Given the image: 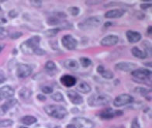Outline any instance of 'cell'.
Instances as JSON below:
<instances>
[{"label":"cell","mask_w":152,"mask_h":128,"mask_svg":"<svg viewBox=\"0 0 152 128\" xmlns=\"http://www.w3.org/2000/svg\"><path fill=\"white\" fill-rule=\"evenodd\" d=\"M40 41H41V37L40 36L35 35V36L31 37L20 44V50L23 54L31 55L34 54L35 50L37 48H40Z\"/></svg>","instance_id":"obj_1"},{"label":"cell","mask_w":152,"mask_h":128,"mask_svg":"<svg viewBox=\"0 0 152 128\" xmlns=\"http://www.w3.org/2000/svg\"><path fill=\"white\" fill-rule=\"evenodd\" d=\"M112 101V98L109 95L103 93H96L90 96L87 99L88 105L91 107H100L108 105Z\"/></svg>","instance_id":"obj_2"},{"label":"cell","mask_w":152,"mask_h":128,"mask_svg":"<svg viewBox=\"0 0 152 128\" xmlns=\"http://www.w3.org/2000/svg\"><path fill=\"white\" fill-rule=\"evenodd\" d=\"M44 110L49 116L53 118L62 120L64 119L68 114V111L64 106L57 104L47 105L44 107Z\"/></svg>","instance_id":"obj_3"},{"label":"cell","mask_w":152,"mask_h":128,"mask_svg":"<svg viewBox=\"0 0 152 128\" xmlns=\"http://www.w3.org/2000/svg\"><path fill=\"white\" fill-rule=\"evenodd\" d=\"M131 75L134 77L133 80L138 83L148 84L151 82V71L147 68H140L138 69H134L131 72Z\"/></svg>","instance_id":"obj_4"},{"label":"cell","mask_w":152,"mask_h":128,"mask_svg":"<svg viewBox=\"0 0 152 128\" xmlns=\"http://www.w3.org/2000/svg\"><path fill=\"white\" fill-rule=\"evenodd\" d=\"M102 19L101 16H91L89 18L86 19L83 23L78 24V26L80 29L86 30V29L92 28V27H98L102 24Z\"/></svg>","instance_id":"obj_5"},{"label":"cell","mask_w":152,"mask_h":128,"mask_svg":"<svg viewBox=\"0 0 152 128\" xmlns=\"http://www.w3.org/2000/svg\"><path fill=\"white\" fill-rule=\"evenodd\" d=\"M133 102H134V97L132 96L124 93V94L116 96L113 102V106L115 107H121V106L132 103Z\"/></svg>","instance_id":"obj_6"},{"label":"cell","mask_w":152,"mask_h":128,"mask_svg":"<svg viewBox=\"0 0 152 128\" xmlns=\"http://www.w3.org/2000/svg\"><path fill=\"white\" fill-rule=\"evenodd\" d=\"M124 114V112L122 110H113L112 108L108 107V108H106L104 110H102L99 113V117L102 120H112L113 118H114L115 116H122Z\"/></svg>","instance_id":"obj_7"},{"label":"cell","mask_w":152,"mask_h":128,"mask_svg":"<svg viewBox=\"0 0 152 128\" xmlns=\"http://www.w3.org/2000/svg\"><path fill=\"white\" fill-rule=\"evenodd\" d=\"M33 69L27 64H19L16 67V76L20 78H27L32 74Z\"/></svg>","instance_id":"obj_8"},{"label":"cell","mask_w":152,"mask_h":128,"mask_svg":"<svg viewBox=\"0 0 152 128\" xmlns=\"http://www.w3.org/2000/svg\"><path fill=\"white\" fill-rule=\"evenodd\" d=\"M61 44L67 50H75L78 46V40H76L73 36H72L70 34H68V35H64L62 37Z\"/></svg>","instance_id":"obj_9"},{"label":"cell","mask_w":152,"mask_h":128,"mask_svg":"<svg viewBox=\"0 0 152 128\" xmlns=\"http://www.w3.org/2000/svg\"><path fill=\"white\" fill-rule=\"evenodd\" d=\"M72 122L74 123L76 127L78 128H94L95 124L89 119L85 117H75L72 119Z\"/></svg>","instance_id":"obj_10"},{"label":"cell","mask_w":152,"mask_h":128,"mask_svg":"<svg viewBox=\"0 0 152 128\" xmlns=\"http://www.w3.org/2000/svg\"><path fill=\"white\" fill-rule=\"evenodd\" d=\"M18 103V101L16 99H9L3 103L2 105H0V115L3 116L6 113L10 111L12 107H14L16 104Z\"/></svg>","instance_id":"obj_11"},{"label":"cell","mask_w":152,"mask_h":128,"mask_svg":"<svg viewBox=\"0 0 152 128\" xmlns=\"http://www.w3.org/2000/svg\"><path fill=\"white\" fill-rule=\"evenodd\" d=\"M15 90L10 86H4L0 88V100L9 99L14 96Z\"/></svg>","instance_id":"obj_12"},{"label":"cell","mask_w":152,"mask_h":128,"mask_svg":"<svg viewBox=\"0 0 152 128\" xmlns=\"http://www.w3.org/2000/svg\"><path fill=\"white\" fill-rule=\"evenodd\" d=\"M137 67V64L133 62L122 61L119 62L116 64L115 69L122 72H129V71H134Z\"/></svg>","instance_id":"obj_13"},{"label":"cell","mask_w":152,"mask_h":128,"mask_svg":"<svg viewBox=\"0 0 152 128\" xmlns=\"http://www.w3.org/2000/svg\"><path fill=\"white\" fill-rule=\"evenodd\" d=\"M119 41V37L116 35H108L101 40L100 44L103 47H112L116 45Z\"/></svg>","instance_id":"obj_14"},{"label":"cell","mask_w":152,"mask_h":128,"mask_svg":"<svg viewBox=\"0 0 152 128\" xmlns=\"http://www.w3.org/2000/svg\"><path fill=\"white\" fill-rule=\"evenodd\" d=\"M60 82L64 86H65L67 88H70V87L75 86L77 79L73 75H62L60 78Z\"/></svg>","instance_id":"obj_15"},{"label":"cell","mask_w":152,"mask_h":128,"mask_svg":"<svg viewBox=\"0 0 152 128\" xmlns=\"http://www.w3.org/2000/svg\"><path fill=\"white\" fill-rule=\"evenodd\" d=\"M126 12V10L124 9H115L110 10L105 13L104 17L106 19H117L122 17Z\"/></svg>","instance_id":"obj_16"},{"label":"cell","mask_w":152,"mask_h":128,"mask_svg":"<svg viewBox=\"0 0 152 128\" xmlns=\"http://www.w3.org/2000/svg\"><path fill=\"white\" fill-rule=\"evenodd\" d=\"M126 37L128 40V42L130 44H135V43L139 42L142 36L140 33L137 32V31H134V30H127L126 32Z\"/></svg>","instance_id":"obj_17"},{"label":"cell","mask_w":152,"mask_h":128,"mask_svg":"<svg viewBox=\"0 0 152 128\" xmlns=\"http://www.w3.org/2000/svg\"><path fill=\"white\" fill-rule=\"evenodd\" d=\"M67 96H68L69 100H70L72 103H73V104L80 105L82 103H83V98H82V96H80L75 91H68L67 92Z\"/></svg>","instance_id":"obj_18"},{"label":"cell","mask_w":152,"mask_h":128,"mask_svg":"<svg viewBox=\"0 0 152 128\" xmlns=\"http://www.w3.org/2000/svg\"><path fill=\"white\" fill-rule=\"evenodd\" d=\"M96 71L98 72L100 75L102 76V78H106V79H112L114 77L113 72L111 70H109V69H106L104 68L103 65L102 64H99L97 68H96Z\"/></svg>","instance_id":"obj_19"},{"label":"cell","mask_w":152,"mask_h":128,"mask_svg":"<svg viewBox=\"0 0 152 128\" xmlns=\"http://www.w3.org/2000/svg\"><path fill=\"white\" fill-rule=\"evenodd\" d=\"M63 64L68 70L72 71V72H76L79 68V64L78 61L75 59H66L63 62Z\"/></svg>","instance_id":"obj_20"},{"label":"cell","mask_w":152,"mask_h":128,"mask_svg":"<svg viewBox=\"0 0 152 128\" xmlns=\"http://www.w3.org/2000/svg\"><path fill=\"white\" fill-rule=\"evenodd\" d=\"M19 97L20 98V99L23 100V101H28L31 96L33 95V92L31 89H30L29 88H26V87H23L20 91H19Z\"/></svg>","instance_id":"obj_21"},{"label":"cell","mask_w":152,"mask_h":128,"mask_svg":"<svg viewBox=\"0 0 152 128\" xmlns=\"http://www.w3.org/2000/svg\"><path fill=\"white\" fill-rule=\"evenodd\" d=\"M44 69L47 73L50 76L54 75L58 72V68H57L56 64L53 61H48L44 65Z\"/></svg>","instance_id":"obj_22"},{"label":"cell","mask_w":152,"mask_h":128,"mask_svg":"<svg viewBox=\"0 0 152 128\" xmlns=\"http://www.w3.org/2000/svg\"><path fill=\"white\" fill-rule=\"evenodd\" d=\"M92 90L91 86L86 82H81L76 86V91L81 92L82 94H88Z\"/></svg>","instance_id":"obj_23"},{"label":"cell","mask_w":152,"mask_h":128,"mask_svg":"<svg viewBox=\"0 0 152 128\" xmlns=\"http://www.w3.org/2000/svg\"><path fill=\"white\" fill-rule=\"evenodd\" d=\"M131 53L134 57L140 58V59H144L148 57V53L145 51V50H140V48H137V47H134L131 49Z\"/></svg>","instance_id":"obj_24"},{"label":"cell","mask_w":152,"mask_h":128,"mask_svg":"<svg viewBox=\"0 0 152 128\" xmlns=\"http://www.w3.org/2000/svg\"><path fill=\"white\" fill-rule=\"evenodd\" d=\"M20 121H21L22 124H25L26 126H30V125H33V124H34L35 123H37V118L35 116H29L28 115V116H23V117H22Z\"/></svg>","instance_id":"obj_25"},{"label":"cell","mask_w":152,"mask_h":128,"mask_svg":"<svg viewBox=\"0 0 152 128\" xmlns=\"http://www.w3.org/2000/svg\"><path fill=\"white\" fill-rule=\"evenodd\" d=\"M62 21H63V20L59 19L58 17H57L56 16H49V17L47 19V24H48V26H58V25L61 23Z\"/></svg>","instance_id":"obj_26"},{"label":"cell","mask_w":152,"mask_h":128,"mask_svg":"<svg viewBox=\"0 0 152 128\" xmlns=\"http://www.w3.org/2000/svg\"><path fill=\"white\" fill-rule=\"evenodd\" d=\"M61 29L60 28H51L47 30L44 33V36L48 38H52L54 37L57 36L58 34L60 32Z\"/></svg>","instance_id":"obj_27"},{"label":"cell","mask_w":152,"mask_h":128,"mask_svg":"<svg viewBox=\"0 0 152 128\" xmlns=\"http://www.w3.org/2000/svg\"><path fill=\"white\" fill-rule=\"evenodd\" d=\"M79 61H80V64H82V66L83 68H88L92 64V61H91L90 58H87V57H82L79 59Z\"/></svg>","instance_id":"obj_28"},{"label":"cell","mask_w":152,"mask_h":128,"mask_svg":"<svg viewBox=\"0 0 152 128\" xmlns=\"http://www.w3.org/2000/svg\"><path fill=\"white\" fill-rule=\"evenodd\" d=\"M50 98L52 99L55 102H64V98L62 93H61L60 92H57L54 94H52L50 96Z\"/></svg>","instance_id":"obj_29"},{"label":"cell","mask_w":152,"mask_h":128,"mask_svg":"<svg viewBox=\"0 0 152 128\" xmlns=\"http://www.w3.org/2000/svg\"><path fill=\"white\" fill-rule=\"evenodd\" d=\"M18 64V61L16 60V58H12V59H11L8 63V65H7L8 70L10 71V72H12L14 68H16V67H17Z\"/></svg>","instance_id":"obj_30"},{"label":"cell","mask_w":152,"mask_h":128,"mask_svg":"<svg viewBox=\"0 0 152 128\" xmlns=\"http://www.w3.org/2000/svg\"><path fill=\"white\" fill-rule=\"evenodd\" d=\"M13 124H14L13 120H10V119H7V120H0V128L9 127L12 126Z\"/></svg>","instance_id":"obj_31"},{"label":"cell","mask_w":152,"mask_h":128,"mask_svg":"<svg viewBox=\"0 0 152 128\" xmlns=\"http://www.w3.org/2000/svg\"><path fill=\"white\" fill-rule=\"evenodd\" d=\"M68 12H70V14L73 16H77L80 13V9L77 6H72L68 8Z\"/></svg>","instance_id":"obj_32"},{"label":"cell","mask_w":152,"mask_h":128,"mask_svg":"<svg viewBox=\"0 0 152 128\" xmlns=\"http://www.w3.org/2000/svg\"><path fill=\"white\" fill-rule=\"evenodd\" d=\"M30 5L34 7V8H40L42 6V1L41 0H30Z\"/></svg>","instance_id":"obj_33"},{"label":"cell","mask_w":152,"mask_h":128,"mask_svg":"<svg viewBox=\"0 0 152 128\" xmlns=\"http://www.w3.org/2000/svg\"><path fill=\"white\" fill-rule=\"evenodd\" d=\"M41 91L44 92V94H51V93L53 92V91H54V89H53L52 87L46 86H44V87H42V89H41Z\"/></svg>","instance_id":"obj_34"},{"label":"cell","mask_w":152,"mask_h":128,"mask_svg":"<svg viewBox=\"0 0 152 128\" xmlns=\"http://www.w3.org/2000/svg\"><path fill=\"white\" fill-rule=\"evenodd\" d=\"M130 128H140V124H139L137 117H135V118L132 120L131 124H130Z\"/></svg>","instance_id":"obj_35"},{"label":"cell","mask_w":152,"mask_h":128,"mask_svg":"<svg viewBox=\"0 0 152 128\" xmlns=\"http://www.w3.org/2000/svg\"><path fill=\"white\" fill-rule=\"evenodd\" d=\"M23 36V33L21 32H15L12 33L11 35H10V38L12 39V40H17L20 37Z\"/></svg>","instance_id":"obj_36"},{"label":"cell","mask_w":152,"mask_h":128,"mask_svg":"<svg viewBox=\"0 0 152 128\" xmlns=\"http://www.w3.org/2000/svg\"><path fill=\"white\" fill-rule=\"evenodd\" d=\"M18 12H17L16 10H12L11 11H10V12H9V16H10L11 19L16 18V17L18 16Z\"/></svg>","instance_id":"obj_37"},{"label":"cell","mask_w":152,"mask_h":128,"mask_svg":"<svg viewBox=\"0 0 152 128\" xmlns=\"http://www.w3.org/2000/svg\"><path fill=\"white\" fill-rule=\"evenodd\" d=\"M151 2H144V3L140 5V9H142V10H148V9L151 8Z\"/></svg>","instance_id":"obj_38"},{"label":"cell","mask_w":152,"mask_h":128,"mask_svg":"<svg viewBox=\"0 0 152 128\" xmlns=\"http://www.w3.org/2000/svg\"><path fill=\"white\" fill-rule=\"evenodd\" d=\"M34 54H37V55H44V54H46V51L40 47V48H37V49L35 50Z\"/></svg>","instance_id":"obj_39"},{"label":"cell","mask_w":152,"mask_h":128,"mask_svg":"<svg viewBox=\"0 0 152 128\" xmlns=\"http://www.w3.org/2000/svg\"><path fill=\"white\" fill-rule=\"evenodd\" d=\"M7 22L6 19L3 17V11H2V8L0 7V24L6 23Z\"/></svg>","instance_id":"obj_40"},{"label":"cell","mask_w":152,"mask_h":128,"mask_svg":"<svg viewBox=\"0 0 152 128\" xmlns=\"http://www.w3.org/2000/svg\"><path fill=\"white\" fill-rule=\"evenodd\" d=\"M7 35H8V32L3 27H0V37L5 38L7 37Z\"/></svg>","instance_id":"obj_41"},{"label":"cell","mask_w":152,"mask_h":128,"mask_svg":"<svg viewBox=\"0 0 152 128\" xmlns=\"http://www.w3.org/2000/svg\"><path fill=\"white\" fill-rule=\"evenodd\" d=\"M6 80V75L2 71H0V84H2Z\"/></svg>","instance_id":"obj_42"},{"label":"cell","mask_w":152,"mask_h":128,"mask_svg":"<svg viewBox=\"0 0 152 128\" xmlns=\"http://www.w3.org/2000/svg\"><path fill=\"white\" fill-rule=\"evenodd\" d=\"M100 2H101V1H99V0H96V1H94V0L86 1V3L87 5H97V4H99Z\"/></svg>","instance_id":"obj_43"},{"label":"cell","mask_w":152,"mask_h":128,"mask_svg":"<svg viewBox=\"0 0 152 128\" xmlns=\"http://www.w3.org/2000/svg\"><path fill=\"white\" fill-rule=\"evenodd\" d=\"M50 47L54 49V50H58V43L57 41H50Z\"/></svg>","instance_id":"obj_44"},{"label":"cell","mask_w":152,"mask_h":128,"mask_svg":"<svg viewBox=\"0 0 152 128\" xmlns=\"http://www.w3.org/2000/svg\"><path fill=\"white\" fill-rule=\"evenodd\" d=\"M37 99L39 101H40V102H44V101H45V100L47 99L46 96L43 94H38L37 96Z\"/></svg>","instance_id":"obj_45"},{"label":"cell","mask_w":152,"mask_h":128,"mask_svg":"<svg viewBox=\"0 0 152 128\" xmlns=\"http://www.w3.org/2000/svg\"><path fill=\"white\" fill-rule=\"evenodd\" d=\"M151 33H152V26H149L148 27V34H151Z\"/></svg>","instance_id":"obj_46"},{"label":"cell","mask_w":152,"mask_h":128,"mask_svg":"<svg viewBox=\"0 0 152 128\" xmlns=\"http://www.w3.org/2000/svg\"><path fill=\"white\" fill-rule=\"evenodd\" d=\"M66 128H77L75 127V125L74 124H68L66 126Z\"/></svg>","instance_id":"obj_47"},{"label":"cell","mask_w":152,"mask_h":128,"mask_svg":"<svg viewBox=\"0 0 152 128\" xmlns=\"http://www.w3.org/2000/svg\"><path fill=\"white\" fill-rule=\"evenodd\" d=\"M110 26H112V23L106 22V23L104 24V26H105V27H110Z\"/></svg>","instance_id":"obj_48"},{"label":"cell","mask_w":152,"mask_h":128,"mask_svg":"<svg viewBox=\"0 0 152 128\" xmlns=\"http://www.w3.org/2000/svg\"><path fill=\"white\" fill-rule=\"evenodd\" d=\"M5 48V44H2V45H0V52H2V50L4 49Z\"/></svg>","instance_id":"obj_49"},{"label":"cell","mask_w":152,"mask_h":128,"mask_svg":"<svg viewBox=\"0 0 152 128\" xmlns=\"http://www.w3.org/2000/svg\"><path fill=\"white\" fill-rule=\"evenodd\" d=\"M16 54H17V50H16V49H13V50H12V54H15V55H16Z\"/></svg>","instance_id":"obj_50"},{"label":"cell","mask_w":152,"mask_h":128,"mask_svg":"<svg viewBox=\"0 0 152 128\" xmlns=\"http://www.w3.org/2000/svg\"><path fill=\"white\" fill-rule=\"evenodd\" d=\"M19 128H28V127H23V126H21V127H20Z\"/></svg>","instance_id":"obj_51"},{"label":"cell","mask_w":152,"mask_h":128,"mask_svg":"<svg viewBox=\"0 0 152 128\" xmlns=\"http://www.w3.org/2000/svg\"><path fill=\"white\" fill-rule=\"evenodd\" d=\"M2 39H3V38H2V37H0V40H2Z\"/></svg>","instance_id":"obj_52"}]
</instances>
